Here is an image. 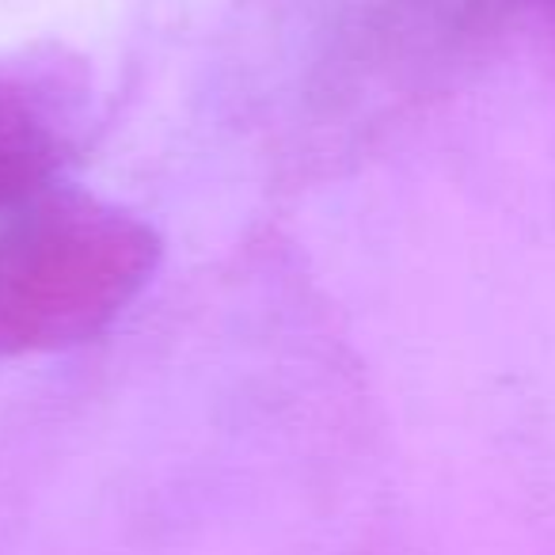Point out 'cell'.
I'll list each match as a JSON object with an SVG mask.
<instances>
[{"instance_id":"6da1fadb","label":"cell","mask_w":555,"mask_h":555,"mask_svg":"<svg viewBox=\"0 0 555 555\" xmlns=\"http://www.w3.org/2000/svg\"><path fill=\"white\" fill-rule=\"evenodd\" d=\"M160 240L107 202L50 194L0 221V358L100 335L145 289Z\"/></svg>"},{"instance_id":"7a4b0ae2","label":"cell","mask_w":555,"mask_h":555,"mask_svg":"<svg viewBox=\"0 0 555 555\" xmlns=\"http://www.w3.org/2000/svg\"><path fill=\"white\" fill-rule=\"evenodd\" d=\"M80 92L54 62L0 65V221L50 198L77 153Z\"/></svg>"}]
</instances>
